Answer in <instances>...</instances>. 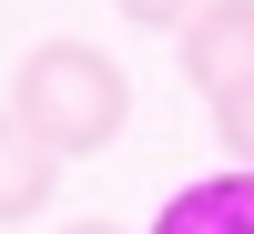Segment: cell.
I'll return each instance as SVG.
<instances>
[{
    "label": "cell",
    "mask_w": 254,
    "mask_h": 234,
    "mask_svg": "<svg viewBox=\"0 0 254 234\" xmlns=\"http://www.w3.org/2000/svg\"><path fill=\"white\" fill-rule=\"evenodd\" d=\"M10 122L31 143H51L61 163H92L132 122V72L102 41H31L20 72H10Z\"/></svg>",
    "instance_id": "cell-1"
},
{
    "label": "cell",
    "mask_w": 254,
    "mask_h": 234,
    "mask_svg": "<svg viewBox=\"0 0 254 234\" xmlns=\"http://www.w3.org/2000/svg\"><path fill=\"white\" fill-rule=\"evenodd\" d=\"M173 41H183V81L203 102H224V92L254 81V0H203Z\"/></svg>",
    "instance_id": "cell-2"
},
{
    "label": "cell",
    "mask_w": 254,
    "mask_h": 234,
    "mask_svg": "<svg viewBox=\"0 0 254 234\" xmlns=\"http://www.w3.org/2000/svg\"><path fill=\"white\" fill-rule=\"evenodd\" d=\"M153 234H254V173L244 163H224V173H193L163 194Z\"/></svg>",
    "instance_id": "cell-3"
},
{
    "label": "cell",
    "mask_w": 254,
    "mask_h": 234,
    "mask_svg": "<svg viewBox=\"0 0 254 234\" xmlns=\"http://www.w3.org/2000/svg\"><path fill=\"white\" fill-rule=\"evenodd\" d=\"M51 194H61V153L31 143V133L10 122V102H0V234H10V224H41Z\"/></svg>",
    "instance_id": "cell-4"
},
{
    "label": "cell",
    "mask_w": 254,
    "mask_h": 234,
    "mask_svg": "<svg viewBox=\"0 0 254 234\" xmlns=\"http://www.w3.org/2000/svg\"><path fill=\"white\" fill-rule=\"evenodd\" d=\"M214 143H224V153H234L244 173H254V81H244V92H224V102H214Z\"/></svg>",
    "instance_id": "cell-5"
},
{
    "label": "cell",
    "mask_w": 254,
    "mask_h": 234,
    "mask_svg": "<svg viewBox=\"0 0 254 234\" xmlns=\"http://www.w3.org/2000/svg\"><path fill=\"white\" fill-rule=\"evenodd\" d=\"M122 20H132V31H183V20L203 10V0H112Z\"/></svg>",
    "instance_id": "cell-6"
},
{
    "label": "cell",
    "mask_w": 254,
    "mask_h": 234,
    "mask_svg": "<svg viewBox=\"0 0 254 234\" xmlns=\"http://www.w3.org/2000/svg\"><path fill=\"white\" fill-rule=\"evenodd\" d=\"M61 234H122V224H102V214H81V224H61Z\"/></svg>",
    "instance_id": "cell-7"
}]
</instances>
